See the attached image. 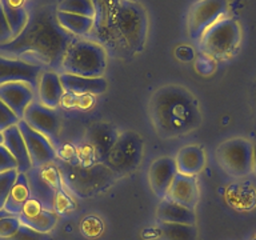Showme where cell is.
Returning <instances> with one entry per match:
<instances>
[{
	"instance_id": "1",
	"label": "cell",
	"mask_w": 256,
	"mask_h": 240,
	"mask_svg": "<svg viewBox=\"0 0 256 240\" xmlns=\"http://www.w3.org/2000/svg\"><path fill=\"white\" fill-rule=\"evenodd\" d=\"M154 115L159 131L167 135H183L194 128V124H198L195 120L198 118L195 100L186 90L180 88H170L168 91L158 94Z\"/></svg>"
},
{
	"instance_id": "2",
	"label": "cell",
	"mask_w": 256,
	"mask_h": 240,
	"mask_svg": "<svg viewBox=\"0 0 256 240\" xmlns=\"http://www.w3.org/2000/svg\"><path fill=\"white\" fill-rule=\"evenodd\" d=\"M62 67L66 74L84 78H102L107 68V54L95 42H72L66 51Z\"/></svg>"
},
{
	"instance_id": "3",
	"label": "cell",
	"mask_w": 256,
	"mask_h": 240,
	"mask_svg": "<svg viewBox=\"0 0 256 240\" xmlns=\"http://www.w3.org/2000/svg\"><path fill=\"white\" fill-rule=\"evenodd\" d=\"M240 27L234 19L222 18L200 38V47L207 55L224 59L232 55L240 42Z\"/></svg>"
},
{
	"instance_id": "4",
	"label": "cell",
	"mask_w": 256,
	"mask_h": 240,
	"mask_svg": "<svg viewBox=\"0 0 256 240\" xmlns=\"http://www.w3.org/2000/svg\"><path fill=\"white\" fill-rule=\"evenodd\" d=\"M252 148L248 140L242 138L226 140L216 151V159L224 172L231 176H246L252 172Z\"/></svg>"
},
{
	"instance_id": "5",
	"label": "cell",
	"mask_w": 256,
	"mask_h": 240,
	"mask_svg": "<svg viewBox=\"0 0 256 240\" xmlns=\"http://www.w3.org/2000/svg\"><path fill=\"white\" fill-rule=\"evenodd\" d=\"M30 184L31 199L48 211H54L58 202V190H59V176L52 166L44 167H32L26 174Z\"/></svg>"
},
{
	"instance_id": "6",
	"label": "cell",
	"mask_w": 256,
	"mask_h": 240,
	"mask_svg": "<svg viewBox=\"0 0 256 240\" xmlns=\"http://www.w3.org/2000/svg\"><path fill=\"white\" fill-rule=\"evenodd\" d=\"M227 11V0H200L192 7L188 18V32L194 40L200 39L203 34L224 18Z\"/></svg>"
},
{
	"instance_id": "7",
	"label": "cell",
	"mask_w": 256,
	"mask_h": 240,
	"mask_svg": "<svg viewBox=\"0 0 256 240\" xmlns=\"http://www.w3.org/2000/svg\"><path fill=\"white\" fill-rule=\"evenodd\" d=\"M23 120L32 130L46 136L50 142L58 140L60 120L54 108H48L38 100H34L24 112Z\"/></svg>"
},
{
	"instance_id": "8",
	"label": "cell",
	"mask_w": 256,
	"mask_h": 240,
	"mask_svg": "<svg viewBox=\"0 0 256 240\" xmlns=\"http://www.w3.org/2000/svg\"><path fill=\"white\" fill-rule=\"evenodd\" d=\"M24 143L27 146L28 155L31 159L32 167H44L55 160V150L51 142L35 130H32L23 119L18 123Z\"/></svg>"
},
{
	"instance_id": "9",
	"label": "cell",
	"mask_w": 256,
	"mask_h": 240,
	"mask_svg": "<svg viewBox=\"0 0 256 240\" xmlns=\"http://www.w3.org/2000/svg\"><path fill=\"white\" fill-rule=\"evenodd\" d=\"M42 74V66L39 64L0 56V86L10 82H26L38 91Z\"/></svg>"
},
{
	"instance_id": "10",
	"label": "cell",
	"mask_w": 256,
	"mask_h": 240,
	"mask_svg": "<svg viewBox=\"0 0 256 240\" xmlns=\"http://www.w3.org/2000/svg\"><path fill=\"white\" fill-rule=\"evenodd\" d=\"M35 88L26 82H10L0 86V100L22 120L28 106L35 100Z\"/></svg>"
},
{
	"instance_id": "11",
	"label": "cell",
	"mask_w": 256,
	"mask_h": 240,
	"mask_svg": "<svg viewBox=\"0 0 256 240\" xmlns=\"http://www.w3.org/2000/svg\"><path fill=\"white\" fill-rule=\"evenodd\" d=\"M176 175H178V167L174 158L164 156L155 160L148 174L154 194L160 199H164Z\"/></svg>"
},
{
	"instance_id": "12",
	"label": "cell",
	"mask_w": 256,
	"mask_h": 240,
	"mask_svg": "<svg viewBox=\"0 0 256 240\" xmlns=\"http://www.w3.org/2000/svg\"><path fill=\"white\" fill-rule=\"evenodd\" d=\"M19 219L22 224L44 234H50L58 222V216L54 211L44 210L36 200L30 199L20 212Z\"/></svg>"
},
{
	"instance_id": "13",
	"label": "cell",
	"mask_w": 256,
	"mask_h": 240,
	"mask_svg": "<svg viewBox=\"0 0 256 240\" xmlns=\"http://www.w3.org/2000/svg\"><path fill=\"white\" fill-rule=\"evenodd\" d=\"M166 198L183 207L194 210L199 200V188L195 176L182 175L178 172Z\"/></svg>"
},
{
	"instance_id": "14",
	"label": "cell",
	"mask_w": 256,
	"mask_h": 240,
	"mask_svg": "<svg viewBox=\"0 0 256 240\" xmlns=\"http://www.w3.org/2000/svg\"><path fill=\"white\" fill-rule=\"evenodd\" d=\"M60 82L64 91L75 95H100L107 90V80L103 78H84L63 72L60 75Z\"/></svg>"
},
{
	"instance_id": "15",
	"label": "cell",
	"mask_w": 256,
	"mask_h": 240,
	"mask_svg": "<svg viewBox=\"0 0 256 240\" xmlns=\"http://www.w3.org/2000/svg\"><path fill=\"white\" fill-rule=\"evenodd\" d=\"M3 144L10 151V154L15 158L16 163H18V172L27 174L32 168V163L30 155H28L27 146L24 143L23 136H22L18 124L12 126L3 132Z\"/></svg>"
},
{
	"instance_id": "16",
	"label": "cell",
	"mask_w": 256,
	"mask_h": 240,
	"mask_svg": "<svg viewBox=\"0 0 256 240\" xmlns=\"http://www.w3.org/2000/svg\"><path fill=\"white\" fill-rule=\"evenodd\" d=\"M63 94L64 88L60 82V75L54 71H44L40 75L38 95H39V102L43 106L55 110L59 106Z\"/></svg>"
},
{
	"instance_id": "17",
	"label": "cell",
	"mask_w": 256,
	"mask_h": 240,
	"mask_svg": "<svg viewBox=\"0 0 256 240\" xmlns=\"http://www.w3.org/2000/svg\"><path fill=\"white\" fill-rule=\"evenodd\" d=\"M156 215L160 223L191 224V226H195L196 223V215L194 210L183 207L167 198L160 200Z\"/></svg>"
},
{
	"instance_id": "18",
	"label": "cell",
	"mask_w": 256,
	"mask_h": 240,
	"mask_svg": "<svg viewBox=\"0 0 256 240\" xmlns=\"http://www.w3.org/2000/svg\"><path fill=\"white\" fill-rule=\"evenodd\" d=\"M176 167L182 175L196 176L204 167L206 158L203 150L198 146H187L182 148L176 156Z\"/></svg>"
},
{
	"instance_id": "19",
	"label": "cell",
	"mask_w": 256,
	"mask_h": 240,
	"mask_svg": "<svg viewBox=\"0 0 256 240\" xmlns=\"http://www.w3.org/2000/svg\"><path fill=\"white\" fill-rule=\"evenodd\" d=\"M31 199V191H30V184L26 174H18L16 182L12 187L11 192L7 198V202L4 204V210L10 215L19 216L20 212L23 211L24 206Z\"/></svg>"
},
{
	"instance_id": "20",
	"label": "cell",
	"mask_w": 256,
	"mask_h": 240,
	"mask_svg": "<svg viewBox=\"0 0 256 240\" xmlns=\"http://www.w3.org/2000/svg\"><path fill=\"white\" fill-rule=\"evenodd\" d=\"M26 0H0V4L3 7L4 15L7 18L14 39L19 38L24 28L27 27L28 14L24 8Z\"/></svg>"
},
{
	"instance_id": "21",
	"label": "cell",
	"mask_w": 256,
	"mask_h": 240,
	"mask_svg": "<svg viewBox=\"0 0 256 240\" xmlns=\"http://www.w3.org/2000/svg\"><path fill=\"white\" fill-rule=\"evenodd\" d=\"M56 22L64 31L76 36H86L91 32L95 19L87 18V16L75 15V14H67V12L58 11L56 14Z\"/></svg>"
},
{
	"instance_id": "22",
	"label": "cell",
	"mask_w": 256,
	"mask_h": 240,
	"mask_svg": "<svg viewBox=\"0 0 256 240\" xmlns=\"http://www.w3.org/2000/svg\"><path fill=\"white\" fill-rule=\"evenodd\" d=\"M159 234L162 240H198V230L191 224L159 222Z\"/></svg>"
},
{
	"instance_id": "23",
	"label": "cell",
	"mask_w": 256,
	"mask_h": 240,
	"mask_svg": "<svg viewBox=\"0 0 256 240\" xmlns=\"http://www.w3.org/2000/svg\"><path fill=\"white\" fill-rule=\"evenodd\" d=\"M58 11L75 14V15L94 18L96 15V7L92 0H62Z\"/></svg>"
},
{
	"instance_id": "24",
	"label": "cell",
	"mask_w": 256,
	"mask_h": 240,
	"mask_svg": "<svg viewBox=\"0 0 256 240\" xmlns=\"http://www.w3.org/2000/svg\"><path fill=\"white\" fill-rule=\"evenodd\" d=\"M18 174H19L18 170H10V171L0 174V210H4V204L7 202L8 195L15 184Z\"/></svg>"
},
{
	"instance_id": "25",
	"label": "cell",
	"mask_w": 256,
	"mask_h": 240,
	"mask_svg": "<svg viewBox=\"0 0 256 240\" xmlns=\"http://www.w3.org/2000/svg\"><path fill=\"white\" fill-rule=\"evenodd\" d=\"M51 235L50 234H44V232H39L36 230H32V228L27 227L22 224L19 227V230L11 236V238H7V239L2 240H51Z\"/></svg>"
},
{
	"instance_id": "26",
	"label": "cell",
	"mask_w": 256,
	"mask_h": 240,
	"mask_svg": "<svg viewBox=\"0 0 256 240\" xmlns=\"http://www.w3.org/2000/svg\"><path fill=\"white\" fill-rule=\"evenodd\" d=\"M22 226L19 216L7 215L0 219V240L11 238Z\"/></svg>"
},
{
	"instance_id": "27",
	"label": "cell",
	"mask_w": 256,
	"mask_h": 240,
	"mask_svg": "<svg viewBox=\"0 0 256 240\" xmlns=\"http://www.w3.org/2000/svg\"><path fill=\"white\" fill-rule=\"evenodd\" d=\"M19 122L20 119L12 112L11 108L0 100V132L3 134L6 130H8L12 126H16Z\"/></svg>"
},
{
	"instance_id": "28",
	"label": "cell",
	"mask_w": 256,
	"mask_h": 240,
	"mask_svg": "<svg viewBox=\"0 0 256 240\" xmlns=\"http://www.w3.org/2000/svg\"><path fill=\"white\" fill-rule=\"evenodd\" d=\"M10 170H18V163L4 144H0V174Z\"/></svg>"
},
{
	"instance_id": "29",
	"label": "cell",
	"mask_w": 256,
	"mask_h": 240,
	"mask_svg": "<svg viewBox=\"0 0 256 240\" xmlns=\"http://www.w3.org/2000/svg\"><path fill=\"white\" fill-rule=\"evenodd\" d=\"M12 39H14V36H12L11 27H10V24H8L7 18L4 15L3 7H2V4H0V44L8 43V42H11Z\"/></svg>"
},
{
	"instance_id": "30",
	"label": "cell",
	"mask_w": 256,
	"mask_h": 240,
	"mask_svg": "<svg viewBox=\"0 0 256 240\" xmlns=\"http://www.w3.org/2000/svg\"><path fill=\"white\" fill-rule=\"evenodd\" d=\"M252 172L256 175V144L252 148Z\"/></svg>"
},
{
	"instance_id": "31",
	"label": "cell",
	"mask_w": 256,
	"mask_h": 240,
	"mask_svg": "<svg viewBox=\"0 0 256 240\" xmlns=\"http://www.w3.org/2000/svg\"><path fill=\"white\" fill-rule=\"evenodd\" d=\"M7 215H10V214H8L6 210H0V219H2V218H4V216H7Z\"/></svg>"
},
{
	"instance_id": "32",
	"label": "cell",
	"mask_w": 256,
	"mask_h": 240,
	"mask_svg": "<svg viewBox=\"0 0 256 240\" xmlns=\"http://www.w3.org/2000/svg\"><path fill=\"white\" fill-rule=\"evenodd\" d=\"M0 144H3V134L0 132Z\"/></svg>"
}]
</instances>
